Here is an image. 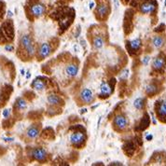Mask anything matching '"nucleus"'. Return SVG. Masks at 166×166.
I'll return each mask as SVG.
<instances>
[{"mask_svg":"<svg viewBox=\"0 0 166 166\" xmlns=\"http://www.w3.org/2000/svg\"><path fill=\"white\" fill-rule=\"evenodd\" d=\"M20 43L21 47L24 49L26 53L28 54L29 57H33L36 54V46L34 42H33L32 37L29 35H24L21 36Z\"/></svg>","mask_w":166,"mask_h":166,"instance_id":"nucleus-1","label":"nucleus"},{"mask_svg":"<svg viewBox=\"0 0 166 166\" xmlns=\"http://www.w3.org/2000/svg\"><path fill=\"white\" fill-rule=\"evenodd\" d=\"M79 97L80 99V101L85 104H90L94 101V94H93L92 91L88 89V88L81 89V91L79 92Z\"/></svg>","mask_w":166,"mask_h":166,"instance_id":"nucleus-2","label":"nucleus"},{"mask_svg":"<svg viewBox=\"0 0 166 166\" xmlns=\"http://www.w3.org/2000/svg\"><path fill=\"white\" fill-rule=\"evenodd\" d=\"M113 125L116 129H118L119 131H122L126 128L127 125H128V120H127L125 116L121 115V114H118L114 117Z\"/></svg>","mask_w":166,"mask_h":166,"instance_id":"nucleus-3","label":"nucleus"},{"mask_svg":"<svg viewBox=\"0 0 166 166\" xmlns=\"http://www.w3.org/2000/svg\"><path fill=\"white\" fill-rule=\"evenodd\" d=\"M45 11H46V8L41 3H35L31 5L30 7V12L36 18H39L41 16H43Z\"/></svg>","mask_w":166,"mask_h":166,"instance_id":"nucleus-4","label":"nucleus"},{"mask_svg":"<svg viewBox=\"0 0 166 166\" xmlns=\"http://www.w3.org/2000/svg\"><path fill=\"white\" fill-rule=\"evenodd\" d=\"M32 156L37 162H44L48 156V152L45 148L43 147H36L33 149Z\"/></svg>","mask_w":166,"mask_h":166,"instance_id":"nucleus-5","label":"nucleus"},{"mask_svg":"<svg viewBox=\"0 0 166 166\" xmlns=\"http://www.w3.org/2000/svg\"><path fill=\"white\" fill-rule=\"evenodd\" d=\"M85 135L81 132H76L70 135V143L74 146H79L85 141Z\"/></svg>","mask_w":166,"mask_h":166,"instance_id":"nucleus-6","label":"nucleus"},{"mask_svg":"<svg viewBox=\"0 0 166 166\" xmlns=\"http://www.w3.org/2000/svg\"><path fill=\"white\" fill-rule=\"evenodd\" d=\"M38 56L41 59L49 57L52 53V47L49 43H42L38 49Z\"/></svg>","mask_w":166,"mask_h":166,"instance_id":"nucleus-7","label":"nucleus"},{"mask_svg":"<svg viewBox=\"0 0 166 166\" xmlns=\"http://www.w3.org/2000/svg\"><path fill=\"white\" fill-rule=\"evenodd\" d=\"M156 9V4L153 2H145L140 6V11L144 14L153 13Z\"/></svg>","mask_w":166,"mask_h":166,"instance_id":"nucleus-8","label":"nucleus"},{"mask_svg":"<svg viewBox=\"0 0 166 166\" xmlns=\"http://www.w3.org/2000/svg\"><path fill=\"white\" fill-rule=\"evenodd\" d=\"M112 87L108 82H102L100 86V95L104 97H108L112 94Z\"/></svg>","mask_w":166,"mask_h":166,"instance_id":"nucleus-9","label":"nucleus"},{"mask_svg":"<svg viewBox=\"0 0 166 166\" xmlns=\"http://www.w3.org/2000/svg\"><path fill=\"white\" fill-rule=\"evenodd\" d=\"M39 132H40L39 128H38L37 126L32 125L26 130L25 135L27 138H29V139H36V138L38 136V135H39Z\"/></svg>","mask_w":166,"mask_h":166,"instance_id":"nucleus-10","label":"nucleus"},{"mask_svg":"<svg viewBox=\"0 0 166 166\" xmlns=\"http://www.w3.org/2000/svg\"><path fill=\"white\" fill-rule=\"evenodd\" d=\"M79 73V66L76 64H69L65 67V74L69 77H74Z\"/></svg>","mask_w":166,"mask_h":166,"instance_id":"nucleus-11","label":"nucleus"},{"mask_svg":"<svg viewBox=\"0 0 166 166\" xmlns=\"http://www.w3.org/2000/svg\"><path fill=\"white\" fill-rule=\"evenodd\" d=\"M165 64H166V61L164 58L162 57H157L153 60V63H152V66L154 69H157V70H160L163 68L165 66Z\"/></svg>","mask_w":166,"mask_h":166,"instance_id":"nucleus-12","label":"nucleus"},{"mask_svg":"<svg viewBox=\"0 0 166 166\" xmlns=\"http://www.w3.org/2000/svg\"><path fill=\"white\" fill-rule=\"evenodd\" d=\"M47 100L49 102V104H52V106H59L63 103V100L61 99L57 94H54V93H52L49 94L47 98Z\"/></svg>","mask_w":166,"mask_h":166,"instance_id":"nucleus-13","label":"nucleus"},{"mask_svg":"<svg viewBox=\"0 0 166 166\" xmlns=\"http://www.w3.org/2000/svg\"><path fill=\"white\" fill-rule=\"evenodd\" d=\"M96 13L100 16V17H104V16L107 15V13H108V6L106 3H101L97 7Z\"/></svg>","mask_w":166,"mask_h":166,"instance_id":"nucleus-14","label":"nucleus"},{"mask_svg":"<svg viewBox=\"0 0 166 166\" xmlns=\"http://www.w3.org/2000/svg\"><path fill=\"white\" fill-rule=\"evenodd\" d=\"M32 87L34 88L36 91H38V92H41L45 89L46 87V84L45 82L42 81L41 79H35L32 83Z\"/></svg>","mask_w":166,"mask_h":166,"instance_id":"nucleus-15","label":"nucleus"},{"mask_svg":"<svg viewBox=\"0 0 166 166\" xmlns=\"http://www.w3.org/2000/svg\"><path fill=\"white\" fill-rule=\"evenodd\" d=\"M104 39L102 36H95L92 40V46L96 49H100L104 47Z\"/></svg>","mask_w":166,"mask_h":166,"instance_id":"nucleus-16","label":"nucleus"},{"mask_svg":"<svg viewBox=\"0 0 166 166\" xmlns=\"http://www.w3.org/2000/svg\"><path fill=\"white\" fill-rule=\"evenodd\" d=\"M15 107L18 110H20V111L24 110L27 107V102L24 100V98H18L15 102Z\"/></svg>","mask_w":166,"mask_h":166,"instance_id":"nucleus-17","label":"nucleus"},{"mask_svg":"<svg viewBox=\"0 0 166 166\" xmlns=\"http://www.w3.org/2000/svg\"><path fill=\"white\" fill-rule=\"evenodd\" d=\"M129 45L130 48L132 49V51H137V49H139L141 45H142V42L140 38H135V39H132L129 42Z\"/></svg>","mask_w":166,"mask_h":166,"instance_id":"nucleus-18","label":"nucleus"},{"mask_svg":"<svg viewBox=\"0 0 166 166\" xmlns=\"http://www.w3.org/2000/svg\"><path fill=\"white\" fill-rule=\"evenodd\" d=\"M152 44H153V46L155 48H157V49H160V48H162L163 46V44H164V39L162 37V36H155L153 37V39H152Z\"/></svg>","mask_w":166,"mask_h":166,"instance_id":"nucleus-19","label":"nucleus"},{"mask_svg":"<svg viewBox=\"0 0 166 166\" xmlns=\"http://www.w3.org/2000/svg\"><path fill=\"white\" fill-rule=\"evenodd\" d=\"M144 106H145V100L144 98H136L134 101V107L137 109V110H141L144 108Z\"/></svg>","mask_w":166,"mask_h":166,"instance_id":"nucleus-20","label":"nucleus"},{"mask_svg":"<svg viewBox=\"0 0 166 166\" xmlns=\"http://www.w3.org/2000/svg\"><path fill=\"white\" fill-rule=\"evenodd\" d=\"M158 113L160 117H166V101L162 102V104H160Z\"/></svg>","mask_w":166,"mask_h":166,"instance_id":"nucleus-21","label":"nucleus"},{"mask_svg":"<svg viewBox=\"0 0 166 166\" xmlns=\"http://www.w3.org/2000/svg\"><path fill=\"white\" fill-rule=\"evenodd\" d=\"M157 91H158V88L154 84H149L146 87V92L147 94H154V93L157 92Z\"/></svg>","mask_w":166,"mask_h":166,"instance_id":"nucleus-22","label":"nucleus"},{"mask_svg":"<svg viewBox=\"0 0 166 166\" xmlns=\"http://www.w3.org/2000/svg\"><path fill=\"white\" fill-rule=\"evenodd\" d=\"M129 77V69H124L119 74V79H126Z\"/></svg>","mask_w":166,"mask_h":166,"instance_id":"nucleus-23","label":"nucleus"},{"mask_svg":"<svg viewBox=\"0 0 166 166\" xmlns=\"http://www.w3.org/2000/svg\"><path fill=\"white\" fill-rule=\"evenodd\" d=\"M10 113H11V110H10L9 108H7V109H5L4 111H3V117L4 118H9V116H10Z\"/></svg>","mask_w":166,"mask_h":166,"instance_id":"nucleus-24","label":"nucleus"},{"mask_svg":"<svg viewBox=\"0 0 166 166\" xmlns=\"http://www.w3.org/2000/svg\"><path fill=\"white\" fill-rule=\"evenodd\" d=\"M149 61H150V57H149V56H145V57L142 59V63H143L144 65H147L149 63Z\"/></svg>","mask_w":166,"mask_h":166,"instance_id":"nucleus-25","label":"nucleus"},{"mask_svg":"<svg viewBox=\"0 0 166 166\" xmlns=\"http://www.w3.org/2000/svg\"><path fill=\"white\" fill-rule=\"evenodd\" d=\"M13 49H14V47L12 45H10V44L5 46V51H7V52H12Z\"/></svg>","mask_w":166,"mask_h":166,"instance_id":"nucleus-26","label":"nucleus"},{"mask_svg":"<svg viewBox=\"0 0 166 166\" xmlns=\"http://www.w3.org/2000/svg\"><path fill=\"white\" fill-rule=\"evenodd\" d=\"M146 138H147V140H148V141H150L152 138H153V136L151 135H147V136H146Z\"/></svg>","mask_w":166,"mask_h":166,"instance_id":"nucleus-27","label":"nucleus"},{"mask_svg":"<svg viewBox=\"0 0 166 166\" xmlns=\"http://www.w3.org/2000/svg\"><path fill=\"white\" fill-rule=\"evenodd\" d=\"M93 7H94V2H92V3H90V9H93Z\"/></svg>","mask_w":166,"mask_h":166,"instance_id":"nucleus-28","label":"nucleus"},{"mask_svg":"<svg viewBox=\"0 0 166 166\" xmlns=\"http://www.w3.org/2000/svg\"><path fill=\"white\" fill-rule=\"evenodd\" d=\"M4 140H6L8 142H10V141H13V138H4Z\"/></svg>","mask_w":166,"mask_h":166,"instance_id":"nucleus-29","label":"nucleus"},{"mask_svg":"<svg viewBox=\"0 0 166 166\" xmlns=\"http://www.w3.org/2000/svg\"><path fill=\"white\" fill-rule=\"evenodd\" d=\"M114 2H115V7H116V9H117V8H118V6H119L118 0H114Z\"/></svg>","mask_w":166,"mask_h":166,"instance_id":"nucleus-30","label":"nucleus"},{"mask_svg":"<svg viewBox=\"0 0 166 166\" xmlns=\"http://www.w3.org/2000/svg\"><path fill=\"white\" fill-rule=\"evenodd\" d=\"M110 165H122L120 162H112Z\"/></svg>","mask_w":166,"mask_h":166,"instance_id":"nucleus-31","label":"nucleus"},{"mask_svg":"<svg viewBox=\"0 0 166 166\" xmlns=\"http://www.w3.org/2000/svg\"><path fill=\"white\" fill-rule=\"evenodd\" d=\"M8 15H9V17H12V15H13V14H12L11 11H9V12H8Z\"/></svg>","mask_w":166,"mask_h":166,"instance_id":"nucleus-32","label":"nucleus"},{"mask_svg":"<svg viewBox=\"0 0 166 166\" xmlns=\"http://www.w3.org/2000/svg\"><path fill=\"white\" fill-rule=\"evenodd\" d=\"M21 75L24 76V73H25V71H24V69H21Z\"/></svg>","mask_w":166,"mask_h":166,"instance_id":"nucleus-33","label":"nucleus"},{"mask_svg":"<svg viewBox=\"0 0 166 166\" xmlns=\"http://www.w3.org/2000/svg\"><path fill=\"white\" fill-rule=\"evenodd\" d=\"M27 74H28V75L26 76V77H27V79H29V77H30V73H29V72H28V73H27Z\"/></svg>","mask_w":166,"mask_h":166,"instance_id":"nucleus-34","label":"nucleus"},{"mask_svg":"<svg viewBox=\"0 0 166 166\" xmlns=\"http://www.w3.org/2000/svg\"><path fill=\"white\" fill-rule=\"evenodd\" d=\"M164 7H166V0L164 1Z\"/></svg>","mask_w":166,"mask_h":166,"instance_id":"nucleus-35","label":"nucleus"}]
</instances>
